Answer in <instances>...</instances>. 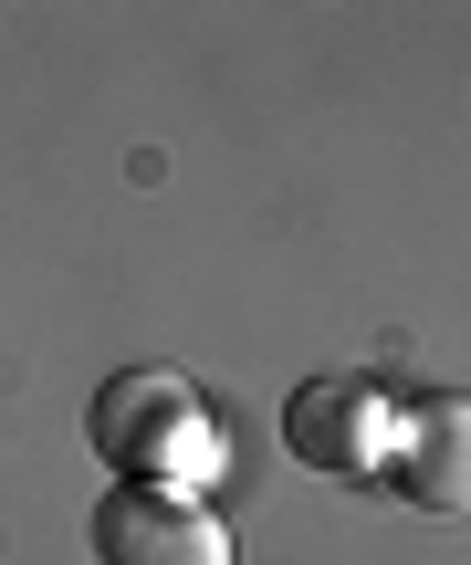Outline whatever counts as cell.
I'll use <instances>...</instances> for the list:
<instances>
[{"label": "cell", "instance_id": "obj_1", "mask_svg": "<svg viewBox=\"0 0 471 565\" xmlns=\"http://www.w3.org/2000/svg\"><path fill=\"white\" fill-rule=\"evenodd\" d=\"M95 450L126 471V482H179V471L210 461V408L189 377H158V366H137V377H105L95 398Z\"/></svg>", "mask_w": 471, "mask_h": 565}, {"label": "cell", "instance_id": "obj_2", "mask_svg": "<svg viewBox=\"0 0 471 565\" xmlns=\"http://www.w3.org/2000/svg\"><path fill=\"white\" fill-rule=\"evenodd\" d=\"M377 471H388V492L409 513H440V524H461L471 513V398H409L388 408V450H377Z\"/></svg>", "mask_w": 471, "mask_h": 565}, {"label": "cell", "instance_id": "obj_3", "mask_svg": "<svg viewBox=\"0 0 471 565\" xmlns=\"http://www.w3.org/2000/svg\"><path fill=\"white\" fill-rule=\"evenodd\" d=\"M95 565H231V534L200 492L116 482L95 503Z\"/></svg>", "mask_w": 471, "mask_h": 565}, {"label": "cell", "instance_id": "obj_4", "mask_svg": "<svg viewBox=\"0 0 471 565\" xmlns=\"http://www.w3.org/2000/svg\"><path fill=\"white\" fill-rule=\"evenodd\" d=\"M283 450L325 482H367L377 450H388V398L367 377H304L283 398Z\"/></svg>", "mask_w": 471, "mask_h": 565}]
</instances>
